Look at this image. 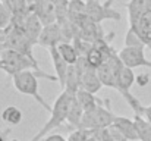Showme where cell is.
I'll list each match as a JSON object with an SVG mask.
<instances>
[{
    "instance_id": "21",
    "label": "cell",
    "mask_w": 151,
    "mask_h": 141,
    "mask_svg": "<svg viewBox=\"0 0 151 141\" xmlns=\"http://www.w3.org/2000/svg\"><path fill=\"white\" fill-rule=\"evenodd\" d=\"M84 57L87 59L88 65H90L91 68H94V69L100 68L101 65L106 62V53H104L103 50H100L99 47H96L94 44L90 48V51L87 53V56H84Z\"/></svg>"
},
{
    "instance_id": "5",
    "label": "cell",
    "mask_w": 151,
    "mask_h": 141,
    "mask_svg": "<svg viewBox=\"0 0 151 141\" xmlns=\"http://www.w3.org/2000/svg\"><path fill=\"white\" fill-rule=\"evenodd\" d=\"M85 15L96 24H101L106 19L120 21V15L106 3H100V0H85Z\"/></svg>"
},
{
    "instance_id": "10",
    "label": "cell",
    "mask_w": 151,
    "mask_h": 141,
    "mask_svg": "<svg viewBox=\"0 0 151 141\" xmlns=\"http://www.w3.org/2000/svg\"><path fill=\"white\" fill-rule=\"evenodd\" d=\"M142 40L145 47L151 50V10H147L145 13L141 15V18L137 21L135 25L131 27Z\"/></svg>"
},
{
    "instance_id": "3",
    "label": "cell",
    "mask_w": 151,
    "mask_h": 141,
    "mask_svg": "<svg viewBox=\"0 0 151 141\" xmlns=\"http://www.w3.org/2000/svg\"><path fill=\"white\" fill-rule=\"evenodd\" d=\"M0 69L4 71L10 77H13L18 72L28 71V69H34L40 74H46L44 71L40 69L35 59H31L29 56H27L18 50H13V48L0 50Z\"/></svg>"
},
{
    "instance_id": "16",
    "label": "cell",
    "mask_w": 151,
    "mask_h": 141,
    "mask_svg": "<svg viewBox=\"0 0 151 141\" xmlns=\"http://www.w3.org/2000/svg\"><path fill=\"white\" fill-rule=\"evenodd\" d=\"M97 74H99V78H100L101 84H103L104 87H110V88H114V90H116L117 72H116L107 62H104L100 68H97Z\"/></svg>"
},
{
    "instance_id": "13",
    "label": "cell",
    "mask_w": 151,
    "mask_h": 141,
    "mask_svg": "<svg viewBox=\"0 0 151 141\" xmlns=\"http://www.w3.org/2000/svg\"><path fill=\"white\" fill-rule=\"evenodd\" d=\"M126 9H128L129 27H132L141 18V15L148 10V0H129L126 3Z\"/></svg>"
},
{
    "instance_id": "4",
    "label": "cell",
    "mask_w": 151,
    "mask_h": 141,
    "mask_svg": "<svg viewBox=\"0 0 151 141\" xmlns=\"http://www.w3.org/2000/svg\"><path fill=\"white\" fill-rule=\"evenodd\" d=\"M114 119H116V115L110 110V100L106 98V100H101V103H99L96 107L84 113L81 128L88 129V131H97V129L111 125Z\"/></svg>"
},
{
    "instance_id": "32",
    "label": "cell",
    "mask_w": 151,
    "mask_h": 141,
    "mask_svg": "<svg viewBox=\"0 0 151 141\" xmlns=\"http://www.w3.org/2000/svg\"><path fill=\"white\" fill-rule=\"evenodd\" d=\"M0 3H1V0H0Z\"/></svg>"
},
{
    "instance_id": "6",
    "label": "cell",
    "mask_w": 151,
    "mask_h": 141,
    "mask_svg": "<svg viewBox=\"0 0 151 141\" xmlns=\"http://www.w3.org/2000/svg\"><path fill=\"white\" fill-rule=\"evenodd\" d=\"M145 47H123L119 51V56L123 62L125 66L135 69V68H150L151 69V60L145 57L144 53Z\"/></svg>"
},
{
    "instance_id": "8",
    "label": "cell",
    "mask_w": 151,
    "mask_h": 141,
    "mask_svg": "<svg viewBox=\"0 0 151 141\" xmlns=\"http://www.w3.org/2000/svg\"><path fill=\"white\" fill-rule=\"evenodd\" d=\"M27 34V37L31 40L32 44H38V38L41 35V31L44 28L43 21L40 19V16L35 12H29V15L25 18L24 24L21 25Z\"/></svg>"
},
{
    "instance_id": "22",
    "label": "cell",
    "mask_w": 151,
    "mask_h": 141,
    "mask_svg": "<svg viewBox=\"0 0 151 141\" xmlns=\"http://www.w3.org/2000/svg\"><path fill=\"white\" fill-rule=\"evenodd\" d=\"M13 12L6 3H0V33H3L6 28H9L13 24Z\"/></svg>"
},
{
    "instance_id": "17",
    "label": "cell",
    "mask_w": 151,
    "mask_h": 141,
    "mask_svg": "<svg viewBox=\"0 0 151 141\" xmlns=\"http://www.w3.org/2000/svg\"><path fill=\"white\" fill-rule=\"evenodd\" d=\"M94 132L97 134V137L100 138V141H129L114 124H111V125H109L106 128L97 129Z\"/></svg>"
},
{
    "instance_id": "12",
    "label": "cell",
    "mask_w": 151,
    "mask_h": 141,
    "mask_svg": "<svg viewBox=\"0 0 151 141\" xmlns=\"http://www.w3.org/2000/svg\"><path fill=\"white\" fill-rule=\"evenodd\" d=\"M113 124L122 131V134H123L129 141H139L137 124H135L134 119L126 118V116H116V119H114Z\"/></svg>"
},
{
    "instance_id": "23",
    "label": "cell",
    "mask_w": 151,
    "mask_h": 141,
    "mask_svg": "<svg viewBox=\"0 0 151 141\" xmlns=\"http://www.w3.org/2000/svg\"><path fill=\"white\" fill-rule=\"evenodd\" d=\"M125 46L126 47H145V44L139 38V35L129 27V30L126 31V35H125Z\"/></svg>"
},
{
    "instance_id": "20",
    "label": "cell",
    "mask_w": 151,
    "mask_h": 141,
    "mask_svg": "<svg viewBox=\"0 0 151 141\" xmlns=\"http://www.w3.org/2000/svg\"><path fill=\"white\" fill-rule=\"evenodd\" d=\"M1 121L7 125H19L22 121V112L16 106H7L1 112Z\"/></svg>"
},
{
    "instance_id": "18",
    "label": "cell",
    "mask_w": 151,
    "mask_h": 141,
    "mask_svg": "<svg viewBox=\"0 0 151 141\" xmlns=\"http://www.w3.org/2000/svg\"><path fill=\"white\" fill-rule=\"evenodd\" d=\"M56 47H57L60 56H62L69 65H75V63L78 62L79 53H78L75 44H70V41H62L59 46H56Z\"/></svg>"
},
{
    "instance_id": "2",
    "label": "cell",
    "mask_w": 151,
    "mask_h": 141,
    "mask_svg": "<svg viewBox=\"0 0 151 141\" xmlns=\"http://www.w3.org/2000/svg\"><path fill=\"white\" fill-rule=\"evenodd\" d=\"M70 100H72V94H69L68 91L62 90V93L57 95V98L54 100V103H53V106H51L49 121L43 125V128L29 141H41L44 137H47L53 129L62 127L63 122L68 121V112H69Z\"/></svg>"
},
{
    "instance_id": "14",
    "label": "cell",
    "mask_w": 151,
    "mask_h": 141,
    "mask_svg": "<svg viewBox=\"0 0 151 141\" xmlns=\"http://www.w3.org/2000/svg\"><path fill=\"white\" fill-rule=\"evenodd\" d=\"M84 107L79 104V101L76 100L75 95H72L70 104H69V112H68V124L70 127H73V129H79L81 124H82V118H84Z\"/></svg>"
},
{
    "instance_id": "9",
    "label": "cell",
    "mask_w": 151,
    "mask_h": 141,
    "mask_svg": "<svg viewBox=\"0 0 151 141\" xmlns=\"http://www.w3.org/2000/svg\"><path fill=\"white\" fill-rule=\"evenodd\" d=\"M49 54H50V59H51V62H53L54 71H56L57 82H59V85L62 87V90H65L66 77H68V71H69V66H70V65L60 56L57 47H50V48H49Z\"/></svg>"
},
{
    "instance_id": "27",
    "label": "cell",
    "mask_w": 151,
    "mask_h": 141,
    "mask_svg": "<svg viewBox=\"0 0 151 141\" xmlns=\"http://www.w3.org/2000/svg\"><path fill=\"white\" fill-rule=\"evenodd\" d=\"M43 141H68L66 138H63L60 134H49L47 137H44Z\"/></svg>"
},
{
    "instance_id": "25",
    "label": "cell",
    "mask_w": 151,
    "mask_h": 141,
    "mask_svg": "<svg viewBox=\"0 0 151 141\" xmlns=\"http://www.w3.org/2000/svg\"><path fill=\"white\" fill-rule=\"evenodd\" d=\"M135 82L139 85V87H145L148 82H150V74H139L135 80Z\"/></svg>"
},
{
    "instance_id": "15",
    "label": "cell",
    "mask_w": 151,
    "mask_h": 141,
    "mask_svg": "<svg viewBox=\"0 0 151 141\" xmlns=\"http://www.w3.org/2000/svg\"><path fill=\"white\" fill-rule=\"evenodd\" d=\"M81 78H82V71L76 65H70L69 71H68V77H66L65 91L75 95L76 91L81 88Z\"/></svg>"
},
{
    "instance_id": "19",
    "label": "cell",
    "mask_w": 151,
    "mask_h": 141,
    "mask_svg": "<svg viewBox=\"0 0 151 141\" xmlns=\"http://www.w3.org/2000/svg\"><path fill=\"white\" fill-rule=\"evenodd\" d=\"M75 97H76V100L79 101V104L84 107L85 112L90 110V109H93V107H96L99 103H101V100L96 97V94L90 93V91H85V90H82V88H79V90L76 91Z\"/></svg>"
},
{
    "instance_id": "1",
    "label": "cell",
    "mask_w": 151,
    "mask_h": 141,
    "mask_svg": "<svg viewBox=\"0 0 151 141\" xmlns=\"http://www.w3.org/2000/svg\"><path fill=\"white\" fill-rule=\"evenodd\" d=\"M40 78H46V80H50V81H57V77H53V75H49V74H40L34 69H28V71H22V72L15 74L12 77V82H13L15 90H18L21 94L32 97L35 101H38L40 106H43L47 112H50L51 106L47 104V101L40 94V87H38L40 85Z\"/></svg>"
},
{
    "instance_id": "24",
    "label": "cell",
    "mask_w": 151,
    "mask_h": 141,
    "mask_svg": "<svg viewBox=\"0 0 151 141\" xmlns=\"http://www.w3.org/2000/svg\"><path fill=\"white\" fill-rule=\"evenodd\" d=\"M90 134H91V131L79 128V129H75L73 132L69 134L68 141H87L88 140V137H90Z\"/></svg>"
},
{
    "instance_id": "31",
    "label": "cell",
    "mask_w": 151,
    "mask_h": 141,
    "mask_svg": "<svg viewBox=\"0 0 151 141\" xmlns=\"http://www.w3.org/2000/svg\"><path fill=\"white\" fill-rule=\"evenodd\" d=\"M1 1H3V3H6V0H1Z\"/></svg>"
},
{
    "instance_id": "26",
    "label": "cell",
    "mask_w": 151,
    "mask_h": 141,
    "mask_svg": "<svg viewBox=\"0 0 151 141\" xmlns=\"http://www.w3.org/2000/svg\"><path fill=\"white\" fill-rule=\"evenodd\" d=\"M139 116L145 118V119L151 124V104L150 106H144V107H142V110H141V115H139Z\"/></svg>"
},
{
    "instance_id": "30",
    "label": "cell",
    "mask_w": 151,
    "mask_h": 141,
    "mask_svg": "<svg viewBox=\"0 0 151 141\" xmlns=\"http://www.w3.org/2000/svg\"><path fill=\"white\" fill-rule=\"evenodd\" d=\"M113 3H114V0H107V1H106V4H107L109 7H111V4H113Z\"/></svg>"
},
{
    "instance_id": "11",
    "label": "cell",
    "mask_w": 151,
    "mask_h": 141,
    "mask_svg": "<svg viewBox=\"0 0 151 141\" xmlns=\"http://www.w3.org/2000/svg\"><path fill=\"white\" fill-rule=\"evenodd\" d=\"M34 7H35L34 12L40 16L44 25L57 22V15H56V7L53 0H37Z\"/></svg>"
},
{
    "instance_id": "7",
    "label": "cell",
    "mask_w": 151,
    "mask_h": 141,
    "mask_svg": "<svg viewBox=\"0 0 151 141\" xmlns=\"http://www.w3.org/2000/svg\"><path fill=\"white\" fill-rule=\"evenodd\" d=\"M62 41H65V38H63V31H62V27H60L59 22L44 25V28L41 31V35L38 38L40 46L50 48V47L59 46Z\"/></svg>"
},
{
    "instance_id": "29",
    "label": "cell",
    "mask_w": 151,
    "mask_h": 141,
    "mask_svg": "<svg viewBox=\"0 0 151 141\" xmlns=\"http://www.w3.org/2000/svg\"><path fill=\"white\" fill-rule=\"evenodd\" d=\"M9 134V129L4 132V134H0V141H6V135Z\"/></svg>"
},
{
    "instance_id": "28",
    "label": "cell",
    "mask_w": 151,
    "mask_h": 141,
    "mask_svg": "<svg viewBox=\"0 0 151 141\" xmlns=\"http://www.w3.org/2000/svg\"><path fill=\"white\" fill-rule=\"evenodd\" d=\"M87 141H100V138L97 137V134H96L94 131H91V134H90V137H88Z\"/></svg>"
}]
</instances>
